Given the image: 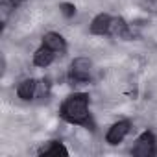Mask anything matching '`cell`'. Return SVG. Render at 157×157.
Wrapping results in <instances>:
<instances>
[{
    "instance_id": "8992f818",
    "label": "cell",
    "mask_w": 157,
    "mask_h": 157,
    "mask_svg": "<svg viewBox=\"0 0 157 157\" xmlns=\"http://www.w3.org/2000/svg\"><path fill=\"white\" fill-rule=\"evenodd\" d=\"M109 26H111V17L109 15H98L93 24H91V33L94 35H104V33H109Z\"/></svg>"
},
{
    "instance_id": "7a4b0ae2",
    "label": "cell",
    "mask_w": 157,
    "mask_h": 157,
    "mask_svg": "<svg viewBox=\"0 0 157 157\" xmlns=\"http://www.w3.org/2000/svg\"><path fill=\"white\" fill-rule=\"evenodd\" d=\"M91 70H93V63L87 57H78L70 65V80L76 83H85L91 78Z\"/></svg>"
},
{
    "instance_id": "7c38bea8",
    "label": "cell",
    "mask_w": 157,
    "mask_h": 157,
    "mask_svg": "<svg viewBox=\"0 0 157 157\" xmlns=\"http://www.w3.org/2000/svg\"><path fill=\"white\" fill-rule=\"evenodd\" d=\"M46 93H48V85H46V82H39V83H37V93H35V94L44 98Z\"/></svg>"
},
{
    "instance_id": "3957f363",
    "label": "cell",
    "mask_w": 157,
    "mask_h": 157,
    "mask_svg": "<svg viewBox=\"0 0 157 157\" xmlns=\"http://www.w3.org/2000/svg\"><path fill=\"white\" fill-rule=\"evenodd\" d=\"M153 148H155V139L150 131L142 133L139 139H137V144L133 148V155L137 157H148L153 153Z\"/></svg>"
},
{
    "instance_id": "ba28073f",
    "label": "cell",
    "mask_w": 157,
    "mask_h": 157,
    "mask_svg": "<svg viewBox=\"0 0 157 157\" xmlns=\"http://www.w3.org/2000/svg\"><path fill=\"white\" fill-rule=\"evenodd\" d=\"M35 93H37V82H33V80H24V82H21L19 87H17V94H19L22 100L33 98Z\"/></svg>"
},
{
    "instance_id": "8fae6325",
    "label": "cell",
    "mask_w": 157,
    "mask_h": 157,
    "mask_svg": "<svg viewBox=\"0 0 157 157\" xmlns=\"http://www.w3.org/2000/svg\"><path fill=\"white\" fill-rule=\"evenodd\" d=\"M59 10H61V13H63L65 17H74V13H76L74 4H67V2H63V4L59 6Z\"/></svg>"
},
{
    "instance_id": "277c9868",
    "label": "cell",
    "mask_w": 157,
    "mask_h": 157,
    "mask_svg": "<svg viewBox=\"0 0 157 157\" xmlns=\"http://www.w3.org/2000/svg\"><path fill=\"white\" fill-rule=\"evenodd\" d=\"M128 131H129V122H128V120H120V122H117V124L111 126V129H109L107 135H105V140H107L109 144H118V142H122V139L128 135Z\"/></svg>"
},
{
    "instance_id": "30bf717a",
    "label": "cell",
    "mask_w": 157,
    "mask_h": 157,
    "mask_svg": "<svg viewBox=\"0 0 157 157\" xmlns=\"http://www.w3.org/2000/svg\"><path fill=\"white\" fill-rule=\"evenodd\" d=\"M43 155H68V151H67V148L61 144V142H50L46 148H43V151H41Z\"/></svg>"
},
{
    "instance_id": "5b68a950",
    "label": "cell",
    "mask_w": 157,
    "mask_h": 157,
    "mask_svg": "<svg viewBox=\"0 0 157 157\" xmlns=\"http://www.w3.org/2000/svg\"><path fill=\"white\" fill-rule=\"evenodd\" d=\"M43 44L48 46V48L54 50V52H65V50H67L65 39H63L59 33H54V32H50V33H46V35L43 37Z\"/></svg>"
},
{
    "instance_id": "52a82bcc",
    "label": "cell",
    "mask_w": 157,
    "mask_h": 157,
    "mask_svg": "<svg viewBox=\"0 0 157 157\" xmlns=\"http://www.w3.org/2000/svg\"><path fill=\"white\" fill-rule=\"evenodd\" d=\"M54 50H50L48 46H41L35 54H33V63L37 65V67H48L52 61H54Z\"/></svg>"
},
{
    "instance_id": "5bb4252c",
    "label": "cell",
    "mask_w": 157,
    "mask_h": 157,
    "mask_svg": "<svg viewBox=\"0 0 157 157\" xmlns=\"http://www.w3.org/2000/svg\"><path fill=\"white\" fill-rule=\"evenodd\" d=\"M6 2H10L11 6H15V4H19V2H22V0H6Z\"/></svg>"
},
{
    "instance_id": "9c48e42d",
    "label": "cell",
    "mask_w": 157,
    "mask_h": 157,
    "mask_svg": "<svg viewBox=\"0 0 157 157\" xmlns=\"http://www.w3.org/2000/svg\"><path fill=\"white\" fill-rule=\"evenodd\" d=\"M109 33H111V35H115V37H129L126 21H124V19H111Z\"/></svg>"
},
{
    "instance_id": "6da1fadb",
    "label": "cell",
    "mask_w": 157,
    "mask_h": 157,
    "mask_svg": "<svg viewBox=\"0 0 157 157\" xmlns=\"http://www.w3.org/2000/svg\"><path fill=\"white\" fill-rule=\"evenodd\" d=\"M61 117L67 122L72 124H82V126H89L91 118H89V98L82 93L68 96L63 105H61Z\"/></svg>"
},
{
    "instance_id": "4fadbf2b",
    "label": "cell",
    "mask_w": 157,
    "mask_h": 157,
    "mask_svg": "<svg viewBox=\"0 0 157 157\" xmlns=\"http://www.w3.org/2000/svg\"><path fill=\"white\" fill-rule=\"evenodd\" d=\"M142 8L150 10V11H157V0H142Z\"/></svg>"
}]
</instances>
